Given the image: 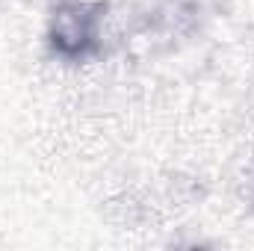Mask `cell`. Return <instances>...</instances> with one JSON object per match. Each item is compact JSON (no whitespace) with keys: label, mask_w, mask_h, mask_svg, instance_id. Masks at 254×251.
Segmentation results:
<instances>
[{"label":"cell","mask_w":254,"mask_h":251,"mask_svg":"<svg viewBox=\"0 0 254 251\" xmlns=\"http://www.w3.org/2000/svg\"><path fill=\"white\" fill-rule=\"evenodd\" d=\"M101 36V3L60 0L48 18V45L65 60H77L95 48Z\"/></svg>","instance_id":"cell-1"}]
</instances>
